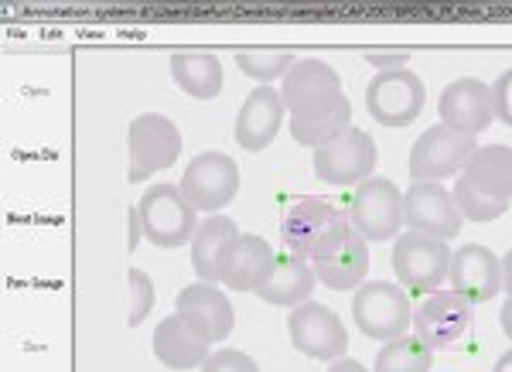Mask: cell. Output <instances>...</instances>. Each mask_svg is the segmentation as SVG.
I'll return each mask as SVG.
<instances>
[{"mask_svg":"<svg viewBox=\"0 0 512 372\" xmlns=\"http://www.w3.org/2000/svg\"><path fill=\"white\" fill-rule=\"evenodd\" d=\"M140 222H144V236L161 250H178V246L192 243L198 233V209L185 198L181 185L161 181L151 185L137 202Z\"/></svg>","mask_w":512,"mask_h":372,"instance_id":"cell-1","label":"cell"},{"mask_svg":"<svg viewBox=\"0 0 512 372\" xmlns=\"http://www.w3.org/2000/svg\"><path fill=\"white\" fill-rule=\"evenodd\" d=\"M352 318L362 335L386 345L407 335V328L414 325V308H410V297L400 284L366 280L352 297Z\"/></svg>","mask_w":512,"mask_h":372,"instance_id":"cell-2","label":"cell"},{"mask_svg":"<svg viewBox=\"0 0 512 372\" xmlns=\"http://www.w3.org/2000/svg\"><path fill=\"white\" fill-rule=\"evenodd\" d=\"M345 226H349V216L338 205L328 202V198H297L291 209L284 212V219H280V236H284L287 253L315 263V256Z\"/></svg>","mask_w":512,"mask_h":372,"instance_id":"cell-3","label":"cell"},{"mask_svg":"<svg viewBox=\"0 0 512 372\" xmlns=\"http://www.w3.org/2000/svg\"><path fill=\"white\" fill-rule=\"evenodd\" d=\"M376 140L359 127H349L342 137L328 140L325 147H318L311 154V164H315V175L325 181V185L335 188H359L366 185L369 178H376Z\"/></svg>","mask_w":512,"mask_h":372,"instance_id":"cell-4","label":"cell"},{"mask_svg":"<svg viewBox=\"0 0 512 372\" xmlns=\"http://www.w3.org/2000/svg\"><path fill=\"white\" fill-rule=\"evenodd\" d=\"M478 151V137L458 134V130L444 127H427L424 134L410 147V178L414 181H444L451 175H465L468 161Z\"/></svg>","mask_w":512,"mask_h":372,"instance_id":"cell-5","label":"cell"},{"mask_svg":"<svg viewBox=\"0 0 512 372\" xmlns=\"http://www.w3.org/2000/svg\"><path fill=\"white\" fill-rule=\"evenodd\" d=\"M127 144H130V181L137 185V181L158 175V171L175 168L181 154V130L164 113H140L137 120H130Z\"/></svg>","mask_w":512,"mask_h":372,"instance_id":"cell-6","label":"cell"},{"mask_svg":"<svg viewBox=\"0 0 512 372\" xmlns=\"http://www.w3.org/2000/svg\"><path fill=\"white\" fill-rule=\"evenodd\" d=\"M393 274L403 287L420 294H434L441 291V284H448V270H451V250L448 243L420 233H400L393 246Z\"/></svg>","mask_w":512,"mask_h":372,"instance_id":"cell-7","label":"cell"},{"mask_svg":"<svg viewBox=\"0 0 512 372\" xmlns=\"http://www.w3.org/2000/svg\"><path fill=\"white\" fill-rule=\"evenodd\" d=\"M349 222L366 243L396 239L403 222V192L390 178H369L349 198Z\"/></svg>","mask_w":512,"mask_h":372,"instance_id":"cell-8","label":"cell"},{"mask_svg":"<svg viewBox=\"0 0 512 372\" xmlns=\"http://www.w3.org/2000/svg\"><path fill=\"white\" fill-rule=\"evenodd\" d=\"M427 103L424 79L410 69L376 72L366 86V110L383 127H410Z\"/></svg>","mask_w":512,"mask_h":372,"instance_id":"cell-9","label":"cell"},{"mask_svg":"<svg viewBox=\"0 0 512 372\" xmlns=\"http://www.w3.org/2000/svg\"><path fill=\"white\" fill-rule=\"evenodd\" d=\"M178 185L198 212L219 216L239 192V164L226 151H202L188 161Z\"/></svg>","mask_w":512,"mask_h":372,"instance_id":"cell-10","label":"cell"},{"mask_svg":"<svg viewBox=\"0 0 512 372\" xmlns=\"http://www.w3.org/2000/svg\"><path fill=\"white\" fill-rule=\"evenodd\" d=\"M403 222H407L410 233L448 243L461 233L465 216L454 202V192H448L441 181H414L403 192Z\"/></svg>","mask_w":512,"mask_h":372,"instance_id":"cell-11","label":"cell"},{"mask_svg":"<svg viewBox=\"0 0 512 372\" xmlns=\"http://www.w3.org/2000/svg\"><path fill=\"white\" fill-rule=\"evenodd\" d=\"M287 335L297 352L321 362L342 359L349 349V332H345L342 318L321 301H308L287 314Z\"/></svg>","mask_w":512,"mask_h":372,"instance_id":"cell-12","label":"cell"},{"mask_svg":"<svg viewBox=\"0 0 512 372\" xmlns=\"http://www.w3.org/2000/svg\"><path fill=\"white\" fill-rule=\"evenodd\" d=\"M475 304L454 291H434L414 308V332L431 352L454 349L475 318Z\"/></svg>","mask_w":512,"mask_h":372,"instance_id":"cell-13","label":"cell"},{"mask_svg":"<svg viewBox=\"0 0 512 372\" xmlns=\"http://www.w3.org/2000/svg\"><path fill=\"white\" fill-rule=\"evenodd\" d=\"M280 96H284L291 117H315V113L332 110L345 99L338 72L321 59H297L284 86H280Z\"/></svg>","mask_w":512,"mask_h":372,"instance_id":"cell-14","label":"cell"},{"mask_svg":"<svg viewBox=\"0 0 512 372\" xmlns=\"http://www.w3.org/2000/svg\"><path fill=\"white\" fill-rule=\"evenodd\" d=\"M437 117L444 127L458 130V134L478 137L492 127L495 117V96L492 86L475 76H461L444 86L441 99H437Z\"/></svg>","mask_w":512,"mask_h":372,"instance_id":"cell-15","label":"cell"},{"mask_svg":"<svg viewBox=\"0 0 512 372\" xmlns=\"http://www.w3.org/2000/svg\"><path fill=\"white\" fill-rule=\"evenodd\" d=\"M175 314L181 321H188V328H195L209 345L229 338L236 328V311L226 291L219 284H202V280L181 287L175 297Z\"/></svg>","mask_w":512,"mask_h":372,"instance_id":"cell-16","label":"cell"},{"mask_svg":"<svg viewBox=\"0 0 512 372\" xmlns=\"http://www.w3.org/2000/svg\"><path fill=\"white\" fill-rule=\"evenodd\" d=\"M274 263L277 253L267 239L256 233H239L219 256V284H226L236 294H256L274 274Z\"/></svg>","mask_w":512,"mask_h":372,"instance_id":"cell-17","label":"cell"},{"mask_svg":"<svg viewBox=\"0 0 512 372\" xmlns=\"http://www.w3.org/2000/svg\"><path fill=\"white\" fill-rule=\"evenodd\" d=\"M311 267H315L318 284L332 287V291H359L369 274V243L355 233L349 222V226L315 256Z\"/></svg>","mask_w":512,"mask_h":372,"instance_id":"cell-18","label":"cell"},{"mask_svg":"<svg viewBox=\"0 0 512 372\" xmlns=\"http://www.w3.org/2000/svg\"><path fill=\"white\" fill-rule=\"evenodd\" d=\"M448 284L454 294H461L472 304L492 301L502 291V256H495L489 246L478 243L461 246V250L451 253Z\"/></svg>","mask_w":512,"mask_h":372,"instance_id":"cell-19","label":"cell"},{"mask_svg":"<svg viewBox=\"0 0 512 372\" xmlns=\"http://www.w3.org/2000/svg\"><path fill=\"white\" fill-rule=\"evenodd\" d=\"M287 117V106L280 89L274 86H256L250 96L243 99L239 106V117H236V144L243 151H263V147L274 144V137L280 134Z\"/></svg>","mask_w":512,"mask_h":372,"instance_id":"cell-20","label":"cell"},{"mask_svg":"<svg viewBox=\"0 0 512 372\" xmlns=\"http://www.w3.org/2000/svg\"><path fill=\"white\" fill-rule=\"evenodd\" d=\"M151 349L158 355L161 366L168 369H202L205 359H209V342H205L202 335L195 332V328H188V321H181L178 314H168V318L158 321V328H154L151 335Z\"/></svg>","mask_w":512,"mask_h":372,"instance_id":"cell-21","label":"cell"},{"mask_svg":"<svg viewBox=\"0 0 512 372\" xmlns=\"http://www.w3.org/2000/svg\"><path fill=\"white\" fill-rule=\"evenodd\" d=\"M315 267L308 260L294 253L277 256L274 263V274H270L267 284L260 287V301L274 304V308H301V304L311 301V291H315Z\"/></svg>","mask_w":512,"mask_h":372,"instance_id":"cell-22","label":"cell"},{"mask_svg":"<svg viewBox=\"0 0 512 372\" xmlns=\"http://www.w3.org/2000/svg\"><path fill=\"white\" fill-rule=\"evenodd\" d=\"M239 236V226L229 216H209L192 239V270L202 284H219V256Z\"/></svg>","mask_w":512,"mask_h":372,"instance_id":"cell-23","label":"cell"},{"mask_svg":"<svg viewBox=\"0 0 512 372\" xmlns=\"http://www.w3.org/2000/svg\"><path fill=\"white\" fill-rule=\"evenodd\" d=\"M465 178L472 181L478 192L512 202V147L509 144L478 147L465 168Z\"/></svg>","mask_w":512,"mask_h":372,"instance_id":"cell-24","label":"cell"},{"mask_svg":"<svg viewBox=\"0 0 512 372\" xmlns=\"http://www.w3.org/2000/svg\"><path fill=\"white\" fill-rule=\"evenodd\" d=\"M171 79L192 99H216L222 93V65L212 52H175Z\"/></svg>","mask_w":512,"mask_h":372,"instance_id":"cell-25","label":"cell"},{"mask_svg":"<svg viewBox=\"0 0 512 372\" xmlns=\"http://www.w3.org/2000/svg\"><path fill=\"white\" fill-rule=\"evenodd\" d=\"M287 127H291V137L297 140V144L318 151V147H325L328 140L342 137L345 130L352 127V103H349V96H345L338 106H332V110L315 113V117H291V120H287Z\"/></svg>","mask_w":512,"mask_h":372,"instance_id":"cell-26","label":"cell"},{"mask_svg":"<svg viewBox=\"0 0 512 372\" xmlns=\"http://www.w3.org/2000/svg\"><path fill=\"white\" fill-rule=\"evenodd\" d=\"M236 65L243 76L256 79V86H270L274 79L284 82L287 72L297 65V59L291 48H239Z\"/></svg>","mask_w":512,"mask_h":372,"instance_id":"cell-27","label":"cell"},{"mask_svg":"<svg viewBox=\"0 0 512 372\" xmlns=\"http://www.w3.org/2000/svg\"><path fill=\"white\" fill-rule=\"evenodd\" d=\"M431 366L434 352L417 335H403L379 349L373 372H431Z\"/></svg>","mask_w":512,"mask_h":372,"instance_id":"cell-28","label":"cell"},{"mask_svg":"<svg viewBox=\"0 0 512 372\" xmlns=\"http://www.w3.org/2000/svg\"><path fill=\"white\" fill-rule=\"evenodd\" d=\"M454 202H458L461 216L472 219V222H495V219H502L509 212V202L478 192V188L465 175L454 181Z\"/></svg>","mask_w":512,"mask_h":372,"instance_id":"cell-29","label":"cell"},{"mask_svg":"<svg viewBox=\"0 0 512 372\" xmlns=\"http://www.w3.org/2000/svg\"><path fill=\"white\" fill-rule=\"evenodd\" d=\"M130 314H127V325L137 328L147 321V314H151L154 301H158V291H154V280L151 274H144V270H130Z\"/></svg>","mask_w":512,"mask_h":372,"instance_id":"cell-30","label":"cell"},{"mask_svg":"<svg viewBox=\"0 0 512 372\" xmlns=\"http://www.w3.org/2000/svg\"><path fill=\"white\" fill-rule=\"evenodd\" d=\"M202 372H260V366H256L250 355L239 352V349H219L205 359Z\"/></svg>","mask_w":512,"mask_h":372,"instance_id":"cell-31","label":"cell"},{"mask_svg":"<svg viewBox=\"0 0 512 372\" xmlns=\"http://www.w3.org/2000/svg\"><path fill=\"white\" fill-rule=\"evenodd\" d=\"M362 59H366L379 72H396V69H407L410 52H407V48H366V52H362Z\"/></svg>","mask_w":512,"mask_h":372,"instance_id":"cell-32","label":"cell"},{"mask_svg":"<svg viewBox=\"0 0 512 372\" xmlns=\"http://www.w3.org/2000/svg\"><path fill=\"white\" fill-rule=\"evenodd\" d=\"M492 96H495V117L506 127H512V65L492 82Z\"/></svg>","mask_w":512,"mask_h":372,"instance_id":"cell-33","label":"cell"},{"mask_svg":"<svg viewBox=\"0 0 512 372\" xmlns=\"http://www.w3.org/2000/svg\"><path fill=\"white\" fill-rule=\"evenodd\" d=\"M127 219H130V239H127V250H137L140 236H144V222H140L137 205H130V209H127Z\"/></svg>","mask_w":512,"mask_h":372,"instance_id":"cell-34","label":"cell"},{"mask_svg":"<svg viewBox=\"0 0 512 372\" xmlns=\"http://www.w3.org/2000/svg\"><path fill=\"white\" fill-rule=\"evenodd\" d=\"M328 372H369V369L362 366L359 359H352V355H342V359H335L332 366H328Z\"/></svg>","mask_w":512,"mask_h":372,"instance_id":"cell-35","label":"cell"},{"mask_svg":"<svg viewBox=\"0 0 512 372\" xmlns=\"http://www.w3.org/2000/svg\"><path fill=\"white\" fill-rule=\"evenodd\" d=\"M502 291H506V297L512 301V250L502 256Z\"/></svg>","mask_w":512,"mask_h":372,"instance_id":"cell-36","label":"cell"},{"mask_svg":"<svg viewBox=\"0 0 512 372\" xmlns=\"http://www.w3.org/2000/svg\"><path fill=\"white\" fill-rule=\"evenodd\" d=\"M499 325H502V332H506V338H512V301L506 297V308L499 311Z\"/></svg>","mask_w":512,"mask_h":372,"instance_id":"cell-37","label":"cell"},{"mask_svg":"<svg viewBox=\"0 0 512 372\" xmlns=\"http://www.w3.org/2000/svg\"><path fill=\"white\" fill-rule=\"evenodd\" d=\"M492 372H512V349H506L499 355V359H495V369Z\"/></svg>","mask_w":512,"mask_h":372,"instance_id":"cell-38","label":"cell"}]
</instances>
